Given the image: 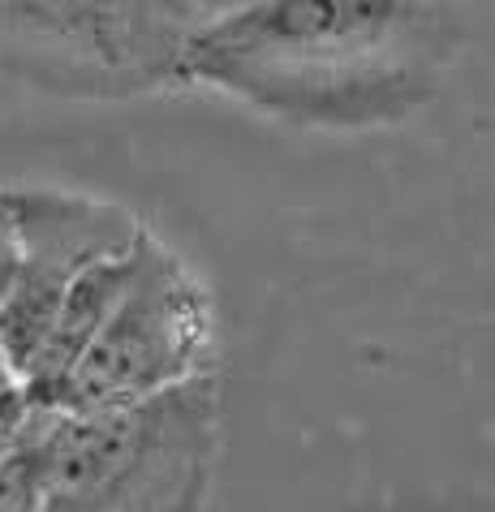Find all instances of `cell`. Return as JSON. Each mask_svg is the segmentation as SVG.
<instances>
[{
  "label": "cell",
  "instance_id": "1",
  "mask_svg": "<svg viewBox=\"0 0 495 512\" xmlns=\"http://www.w3.org/2000/svg\"><path fill=\"white\" fill-rule=\"evenodd\" d=\"M461 0H254L194 48L186 82L297 130L396 125L440 91Z\"/></svg>",
  "mask_w": 495,
  "mask_h": 512
},
{
  "label": "cell",
  "instance_id": "2",
  "mask_svg": "<svg viewBox=\"0 0 495 512\" xmlns=\"http://www.w3.org/2000/svg\"><path fill=\"white\" fill-rule=\"evenodd\" d=\"M254 0H0V74L65 99L155 95Z\"/></svg>",
  "mask_w": 495,
  "mask_h": 512
},
{
  "label": "cell",
  "instance_id": "3",
  "mask_svg": "<svg viewBox=\"0 0 495 512\" xmlns=\"http://www.w3.org/2000/svg\"><path fill=\"white\" fill-rule=\"evenodd\" d=\"M44 512H207L220 465V375L143 405L48 422Z\"/></svg>",
  "mask_w": 495,
  "mask_h": 512
},
{
  "label": "cell",
  "instance_id": "4",
  "mask_svg": "<svg viewBox=\"0 0 495 512\" xmlns=\"http://www.w3.org/2000/svg\"><path fill=\"white\" fill-rule=\"evenodd\" d=\"M216 375V310L177 250L151 229L138 241V276L95 336L74 379L65 383L56 409L95 414V409L143 405L155 396Z\"/></svg>",
  "mask_w": 495,
  "mask_h": 512
},
{
  "label": "cell",
  "instance_id": "5",
  "mask_svg": "<svg viewBox=\"0 0 495 512\" xmlns=\"http://www.w3.org/2000/svg\"><path fill=\"white\" fill-rule=\"evenodd\" d=\"M18 267L0 306V358L18 379L48 345L69 289L99 259L130 250L147 224L125 203L56 186H9Z\"/></svg>",
  "mask_w": 495,
  "mask_h": 512
},
{
  "label": "cell",
  "instance_id": "6",
  "mask_svg": "<svg viewBox=\"0 0 495 512\" xmlns=\"http://www.w3.org/2000/svg\"><path fill=\"white\" fill-rule=\"evenodd\" d=\"M138 241H143V237H138ZM138 241L130 250L99 259L91 272L82 276L74 289H69L61 315H56V323H52L48 345L39 349L31 375L22 379V388H26V396H31L35 409H56L65 383L74 379V371H78V362L87 358V349L95 345V336L104 332V323L112 319V310L121 306L125 289H130L134 276H138Z\"/></svg>",
  "mask_w": 495,
  "mask_h": 512
},
{
  "label": "cell",
  "instance_id": "7",
  "mask_svg": "<svg viewBox=\"0 0 495 512\" xmlns=\"http://www.w3.org/2000/svg\"><path fill=\"white\" fill-rule=\"evenodd\" d=\"M48 422H52V409H35L31 431L0 461V512H44L48 487H52Z\"/></svg>",
  "mask_w": 495,
  "mask_h": 512
},
{
  "label": "cell",
  "instance_id": "8",
  "mask_svg": "<svg viewBox=\"0 0 495 512\" xmlns=\"http://www.w3.org/2000/svg\"><path fill=\"white\" fill-rule=\"evenodd\" d=\"M31 422H35V405L26 396L22 379L13 371H0V461L18 448V439L31 431Z\"/></svg>",
  "mask_w": 495,
  "mask_h": 512
},
{
  "label": "cell",
  "instance_id": "9",
  "mask_svg": "<svg viewBox=\"0 0 495 512\" xmlns=\"http://www.w3.org/2000/svg\"><path fill=\"white\" fill-rule=\"evenodd\" d=\"M13 267H18V229H13V207H9V186H0V306L9 297ZM0 371H9L0 358Z\"/></svg>",
  "mask_w": 495,
  "mask_h": 512
}]
</instances>
